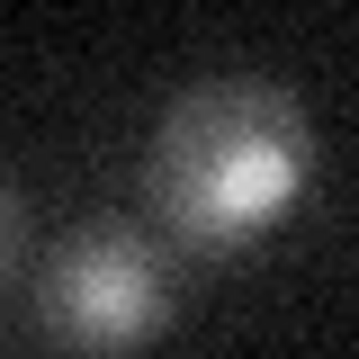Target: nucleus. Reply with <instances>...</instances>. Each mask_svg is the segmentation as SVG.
<instances>
[{
  "instance_id": "obj_1",
  "label": "nucleus",
  "mask_w": 359,
  "mask_h": 359,
  "mask_svg": "<svg viewBox=\"0 0 359 359\" xmlns=\"http://www.w3.org/2000/svg\"><path fill=\"white\" fill-rule=\"evenodd\" d=\"M314 180H323V135L306 99L278 90L269 72H207L153 126L144 207L162 243L198 261H233L306 207Z\"/></svg>"
},
{
  "instance_id": "obj_2",
  "label": "nucleus",
  "mask_w": 359,
  "mask_h": 359,
  "mask_svg": "<svg viewBox=\"0 0 359 359\" xmlns=\"http://www.w3.org/2000/svg\"><path fill=\"white\" fill-rule=\"evenodd\" d=\"M189 306V252L153 224L90 216L54 233L36 261V332L63 359H135Z\"/></svg>"
},
{
  "instance_id": "obj_3",
  "label": "nucleus",
  "mask_w": 359,
  "mask_h": 359,
  "mask_svg": "<svg viewBox=\"0 0 359 359\" xmlns=\"http://www.w3.org/2000/svg\"><path fill=\"white\" fill-rule=\"evenodd\" d=\"M18 252H27V207H18V189L0 180V278L18 269Z\"/></svg>"
}]
</instances>
